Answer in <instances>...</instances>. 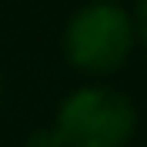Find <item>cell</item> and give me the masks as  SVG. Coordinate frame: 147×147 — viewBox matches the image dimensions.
<instances>
[{"instance_id":"6","label":"cell","mask_w":147,"mask_h":147,"mask_svg":"<svg viewBox=\"0 0 147 147\" xmlns=\"http://www.w3.org/2000/svg\"><path fill=\"white\" fill-rule=\"evenodd\" d=\"M117 3H120V0H117Z\"/></svg>"},{"instance_id":"4","label":"cell","mask_w":147,"mask_h":147,"mask_svg":"<svg viewBox=\"0 0 147 147\" xmlns=\"http://www.w3.org/2000/svg\"><path fill=\"white\" fill-rule=\"evenodd\" d=\"M130 17H134V34H137V44L147 50V0H134Z\"/></svg>"},{"instance_id":"3","label":"cell","mask_w":147,"mask_h":147,"mask_svg":"<svg viewBox=\"0 0 147 147\" xmlns=\"http://www.w3.org/2000/svg\"><path fill=\"white\" fill-rule=\"evenodd\" d=\"M24 147H64L60 137L54 134V127H37L24 137Z\"/></svg>"},{"instance_id":"2","label":"cell","mask_w":147,"mask_h":147,"mask_svg":"<svg viewBox=\"0 0 147 147\" xmlns=\"http://www.w3.org/2000/svg\"><path fill=\"white\" fill-rule=\"evenodd\" d=\"M137 104L110 84H84L54 110V134L64 147H127L137 134Z\"/></svg>"},{"instance_id":"5","label":"cell","mask_w":147,"mask_h":147,"mask_svg":"<svg viewBox=\"0 0 147 147\" xmlns=\"http://www.w3.org/2000/svg\"><path fill=\"white\" fill-rule=\"evenodd\" d=\"M0 97H3V74H0Z\"/></svg>"},{"instance_id":"1","label":"cell","mask_w":147,"mask_h":147,"mask_svg":"<svg viewBox=\"0 0 147 147\" xmlns=\"http://www.w3.org/2000/svg\"><path fill=\"white\" fill-rule=\"evenodd\" d=\"M137 47L134 17L117 0H87L74 10L60 34L64 60L80 74L107 77L130 60Z\"/></svg>"}]
</instances>
